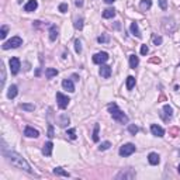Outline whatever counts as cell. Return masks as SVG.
Masks as SVG:
<instances>
[{
  "label": "cell",
  "instance_id": "cell-1",
  "mask_svg": "<svg viewBox=\"0 0 180 180\" xmlns=\"http://www.w3.org/2000/svg\"><path fill=\"white\" fill-rule=\"evenodd\" d=\"M2 154H3V156L7 159V161L10 162L13 166H16V168H19V169H21V170H24V172L30 173V175H34L33 169H31V166L28 165V162L23 158L21 155L17 154V152L11 151V149H7L4 141H2Z\"/></svg>",
  "mask_w": 180,
  "mask_h": 180
},
{
  "label": "cell",
  "instance_id": "cell-2",
  "mask_svg": "<svg viewBox=\"0 0 180 180\" xmlns=\"http://www.w3.org/2000/svg\"><path fill=\"white\" fill-rule=\"evenodd\" d=\"M107 108H108V111H110L111 117H113L114 121L120 122V124H127V122L129 121L128 120V115L124 113V111L118 107L117 103H108V106H107Z\"/></svg>",
  "mask_w": 180,
  "mask_h": 180
},
{
  "label": "cell",
  "instance_id": "cell-3",
  "mask_svg": "<svg viewBox=\"0 0 180 180\" xmlns=\"http://www.w3.org/2000/svg\"><path fill=\"white\" fill-rule=\"evenodd\" d=\"M135 151H136V148L134 143H124V145L120 148L118 154H120V156H122V158H127L129 155H132Z\"/></svg>",
  "mask_w": 180,
  "mask_h": 180
},
{
  "label": "cell",
  "instance_id": "cell-4",
  "mask_svg": "<svg viewBox=\"0 0 180 180\" xmlns=\"http://www.w3.org/2000/svg\"><path fill=\"white\" fill-rule=\"evenodd\" d=\"M56 103H58V107L61 108V110H65V108L69 106L70 99L68 97V96L63 94V93L58 92V93H56Z\"/></svg>",
  "mask_w": 180,
  "mask_h": 180
},
{
  "label": "cell",
  "instance_id": "cell-5",
  "mask_svg": "<svg viewBox=\"0 0 180 180\" xmlns=\"http://www.w3.org/2000/svg\"><path fill=\"white\" fill-rule=\"evenodd\" d=\"M20 45H23V40L20 37H13L11 40L6 41L3 44V49L7 51V49H11V48H19Z\"/></svg>",
  "mask_w": 180,
  "mask_h": 180
},
{
  "label": "cell",
  "instance_id": "cell-6",
  "mask_svg": "<svg viewBox=\"0 0 180 180\" xmlns=\"http://www.w3.org/2000/svg\"><path fill=\"white\" fill-rule=\"evenodd\" d=\"M108 61V54L107 52H97L93 55V62L97 63V65H103Z\"/></svg>",
  "mask_w": 180,
  "mask_h": 180
},
{
  "label": "cell",
  "instance_id": "cell-7",
  "mask_svg": "<svg viewBox=\"0 0 180 180\" xmlns=\"http://www.w3.org/2000/svg\"><path fill=\"white\" fill-rule=\"evenodd\" d=\"M9 65H10V70L13 75H17L20 72V68H21V62H20L19 58H11L10 62H9Z\"/></svg>",
  "mask_w": 180,
  "mask_h": 180
},
{
  "label": "cell",
  "instance_id": "cell-8",
  "mask_svg": "<svg viewBox=\"0 0 180 180\" xmlns=\"http://www.w3.org/2000/svg\"><path fill=\"white\" fill-rule=\"evenodd\" d=\"M24 135H26L27 138H38V136H40V131L28 125V127L24 128Z\"/></svg>",
  "mask_w": 180,
  "mask_h": 180
},
{
  "label": "cell",
  "instance_id": "cell-9",
  "mask_svg": "<svg viewBox=\"0 0 180 180\" xmlns=\"http://www.w3.org/2000/svg\"><path fill=\"white\" fill-rule=\"evenodd\" d=\"M135 177V172L132 169H125L117 175V179H134Z\"/></svg>",
  "mask_w": 180,
  "mask_h": 180
},
{
  "label": "cell",
  "instance_id": "cell-10",
  "mask_svg": "<svg viewBox=\"0 0 180 180\" xmlns=\"http://www.w3.org/2000/svg\"><path fill=\"white\" fill-rule=\"evenodd\" d=\"M100 70H99V73L101 77H104V79H108V77L111 76V66H108V65H100Z\"/></svg>",
  "mask_w": 180,
  "mask_h": 180
},
{
  "label": "cell",
  "instance_id": "cell-11",
  "mask_svg": "<svg viewBox=\"0 0 180 180\" xmlns=\"http://www.w3.org/2000/svg\"><path fill=\"white\" fill-rule=\"evenodd\" d=\"M151 132L154 134L155 136H159V138H162V136L165 135V129L162 128V127H159V125H156V124H152L151 125Z\"/></svg>",
  "mask_w": 180,
  "mask_h": 180
},
{
  "label": "cell",
  "instance_id": "cell-12",
  "mask_svg": "<svg viewBox=\"0 0 180 180\" xmlns=\"http://www.w3.org/2000/svg\"><path fill=\"white\" fill-rule=\"evenodd\" d=\"M62 87L65 89V90H68V92L73 93L75 92L73 80H72V79H63V80H62Z\"/></svg>",
  "mask_w": 180,
  "mask_h": 180
},
{
  "label": "cell",
  "instance_id": "cell-13",
  "mask_svg": "<svg viewBox=\"0 0 180 180\" xmlns=\"http://www.w3.org/2000/svg\"><path fill=\"white\" fill-rule=\"evenodd\" d=\"M52 149H54V143L51 141H48V142L44 143V148H42V154L45 156H51L52 155Z\"/></svg>",
  "mask_w": 180,
  "mask_h": 180
},
{
  "label": "cell",
  "instance_id": "cell-14",
  "mask_svg": "<svg viewBox=\"0 0 180 180\" xmlns=\"http://www.w3.org/2000/svg\"><path fill=\"white\" fill-rule=\"evenodd\" d=\"M37 7H38V2H37V0H28V3L24 6V10H26L27 13H30V11H34Z\"/></svg>",
  "mask_w": 180,
  "mask_h": 180
},
{
  "label": "cell",
  "instance_id": "cell-15",
  "mask_svg": "<svg viewBox=\"0 0 180 180\" xmlns=\"http://www.w3.org/2000/svg\"><path fill=\"white\" fill-rule=\"evenodd\" d=\"M148 162L151 163V165H158L159 162H161V158H159L158 154H155V152H151V154L148 155Z\"/></svg>",
  "mask_w": 180,
  "mask_h": 180
},
{
  "label": "cell",
  "instance_id": "cell-16",
  "mask_svg": "<svg viewBox=\"0 0 180 180\" xmlns=\"http://www.w3.org/2000/svg\"><path fill=\"white\" fill-rule=\"evenodd\" d=\"M129 30H131V34H132V35H135L136 38L142 37L141 30H139V27H138V23H132V24H131V27H129Z\"/></svg>",
  "mask_w": 180,
  "mask_h": 180
},
{
  "label": "cell",
  "instance_id": "cell-17",
  "mask_svg": "<svg viewBox=\"0 0 180 180\" xmlns=\"http://www.w3.org/2000/svg\"><path fill=\"white\" fill-rule=\"evenodd\" d=\"M58 34H59L58 27H56V26H51V27H49V40H51V41H56Z\"/></svg>",
  "mask_w": 180,
  "mask_h": 180
},
{
  "label": "cell",
  "instance_id": "cell-18",
  "mask_svg": "<svg viewBox=\"0 0 180 180\" xmlns=\"http://www.w3.org/2000/svg\"><path fill=\"white\" fill-rule=\"evenodd\" d=\"M17 93H19V89H17V86L16 85H11L10 87H9V90H7V97L9 99H14L16 96H17Z\"/></svg>",
  "mask_w": 180,
  "mask_h": 180
},
{
  "label": "cell",
  "instance_id": "cell-19",
  "mask_svg": "<svg viewBox=\"0 0 180 180\" xmlns=\"http://www.w3.org/2000/svg\"><path fill=\"white\" fill-rule=\"evenodd\" d=\"M69 117H68L66 114H62L61 117H59V120H58V124H59V127H62V128H65L68 124H69Z\"/></svg>",
  "mask_w": 180,
  "mask_h": 180
},
{
  "label": "cell",
  "instance_id": "cell-20",
  "mask_svg": "<svg viewBox=\"0 0 180 180\" xmlns=\"http://www.w3.org/2000/svg\"><path fill=\"white\" fill-rule=\"evenodd\" d=\"M138 65H139V59H138V56L134 55V54L132 55H129V68H131V69H135Z\"/></svg>",
  "mask_w": 180,
  "mask_h": 180
},
{
  "label": "cell",
  "instance_id": "cell-21",
  "mask_svg": "<svg viewBox=\"0 0 180 180\" xmlns=\"http://www.w3.org/2000/svg\"><path fill=\"white\" fill-rule=\"evenodd\" d=\"M163 113H165V120H169V118H172V115H173L172 106H169V104H165V106H163Z\"/></svg>",
  "mask_w": 180,
  "mask_h": 180
},
{
  "label": "cell",
  "instance_id": "cell-22",
  "mask_svg": "<svg viewBox=\"0 0 180 180\" xmlns=\"http://www.w3.org/2000/svg\"><path fill=\"white\" fill-rule=\"evenodd\" d=\"M152 7V0H141L139 3V9L142 11H146Z\"/></svg>",
  "mask_w": 180,
  "mask_h": 180
},
{
  "label": "cell",
  "instance_id": "cell-23",
  "mask_svg": "<svg viewBox=\"0 0 180 180\" xmlns=\"http://www.w3.org/2000/svg\"><path fill=\"white\" fill-rule=\"evenodd\" d=\"M114 16H115V10H114V9H106V10L103 11L104 19H113Z\"/></svg>",
  "mask_w": 180,
  "mask_h": 180
},
{
  "label": "cell",
  "instance_id": "cell-24",
  "mask_svg": "<svg viewBox=\"0 0 180 180\" xmlns=\"http://www.w3.org/2000/svg\"><path fill=\"white\" fill-rule=\"evenodd\" d=\"M54 173H55L56 176H63V177H69L70 176L69 173H68L66 170H63L62 168H55V169H54Z\"/></svg>",
  "mask_w": 180,
  "mask_h": 180
},
{
  "label": "cell",
  "instance_id": "cell-25",
  "mask_svg": "<svg viewBox=\"0 0 180 180\" xmlns=\"http://www.w3.org/2000/svg\"><path fill=\"white\" fill-rule=\"evenodd\" d=\"M45 75H47L48 79H52L54 76H56V75H58V70L54 69V68H48V69L45 70Z\"/></svg>",
  "mask_w": 180,
  "mask_h": 180
},
{
  "label": "cell",
  "instance_id": "cell-26",
  "mask_svg": "<svg viewBox=\"0 0 180 180\" xmlns=\"http://www.w3.org/2000/svg\"><path fill=\"white\" fill-rule=\"evenodd\" d=\"M134 86H135V77L128 76L127 77V89H128V90H132Z\"/></svg>",
  "mask_w": 180,
  "mask_h": 180
},
{
  "label": "cell",
  "instance_id": "cell-27",
  "mask_svg": "<svg viewBox=\"0 0 180 180\" xmlns=\"http://www.w3.org/2000/svg\"><path fill=\"white\" fill-rule=\"evenodd\" d=\"M99 129H100V125L94 124V129H93V141L94 142H99Z\"/></svg>",
  "mask_w": 180,
  "mask_h": 180
},
{
  "label": "cell",
  "instance_id": "cell-28",
  "mask_svg": "<svg viewBox=\"0 0 180 180\" xmlns=\"http://www.w3.org/2000/svg\"><path fill=\"white\" fill-rule=\"evenodd\" d=\"M66 136L69 138V139L75 141V139H76V129H75V128L68 129V131H66Z\"/></svg>",
  "mask_w": 180,
  "mask_h": 180
},
{
  "label": "cell",
  "instance_id": "cell-29",
  "mask_svg": "<svg viewBox=\"0 0 180 180\" xmlns=\"http://www.w3.org/2000/svg\"><path fill=\"white\" fill-rule=\"evenodd\" d=\"M20 107H21L23 110H26V111H34L35 110V106H34V104H28V103L20 104Z\"/></svg>",
  "mask_w": 180,
  "mask_h": 180
},
{
  "label": "cell",
  "instance_id": "cell-30",
  "mask_svg": "<svg viewBox=\"0 0 180 180\" xmlns=\"http://www.w3.org/2000/svg\"><path fill=\"white\" fill-rule=\"evenodd\" d=\"M110 146H111V143L108 142V141H104V142H101L99 145V151H107Z\"/></svg>",
  "mask_w": 180,
  "mask_h": 180
},
{
  "label": "cell",
  "instance_id": "cell-31",
  "mask_svg": "<svg viewBox=\"0 0 180 180\" xmlns=\"http://www.w3.org/2000/svg\"><path fill=\"white\" fill-rule=\"evenodd\" d=\"M7 33H9V27L7 26H3L2 28H0V38H2V40H4V38H6V35H7Z\"/></svg>",
  "mask_w": 180,
  "mask_h": 180
},
{
  "label": "cell",
  "instance_id": "cell-32",
  "mask_svg": "<svg viewBox=\"0 0 180 180\" xmlns=\"http://www.w3.org/2000/svg\"><path fill=\"white\" fill-rule=\"evenodd\" d=\"M0 70H2V87H4V82H6V72H4V63L2 62L0 65Z\"/></svg>",
  "mask_w": 180,
  "mask_h": 180
},
{
  "label": "cell",
  "instance_id": "cell-33",
  "mask_svg": "<svg viewBox=\"0 0 180 180\" xmlns=\"http://www.w3.org/2000/svg\"><path fill=\"white\" fill-rule=\"evenodd\" d=\"M75 28H76V30H82V28H83V19H82V17L76 19V21H75Z\"/></svg>",
  "mask_w": 180,
  "mask_h": 180
},
{
  "label": "cell",
  "instance_id": "cell-34",
  "mask_svg": "<svg viewBox=\"0 0 180 180\" xmlns=\"http://www.w3.org/2000/svg\"><path fill=\"white\" fill-rule=\"evenodd\" d=\"M128 131H129V134H131V135H135V134L138 132V131H139V128H138L136 125L131 124V125H129V127H128Z\"/></svg>",
  "mask_w": 180,
  "mask_h": 180
},
{
  "label": "cell",
  "instance_id": "cell-35",
  "mask_svg": "<svg viewBox=\"0 0 180 180\" xmlns=\"http://www.w3.org/2000/svg\"><path fill=\"white\" fill-rule=\"evenodd\" d=\"M75 51H76V54H80V52H82V42H80V40L75 41Z\"/></svg>",
  "mask_w": 180,
  "mask_h": 180
},
{
  "label": "cell",
  "instance_id": "cell-36",
  "mask_svg": "<svg viewBox=\"0 0 180 180\" xmlns=\"http://www.w3.org/2000/svg\"><path fill=\"white\" fill-rule=\"evenodd\" d=\"M108 35H100L99 38H97V42H100V44H106V42H108Z\"/></svg>",
  "mask_w": 180,
  "mask_h": 180
},
{
  "label": "cell",
  "instance_id": "cell-37",
  "mask_svg": "<svg viewBox=\"0 0 180 180\" xmlns=\"http://www.w3.org/2000/svg\"><path fill=\"white\" fill-rule=\"evenodd\" d=\"M152 41H154L155 45H161L163 40H162V37H158V35H155V34H154V35H152Z\"/></svg>",
  "mask_w": 180,
  "mask_h": 180
},
{
  "label": "cell",
  "instance_id": "cell-38",
  "mask_svg": "<svg viewBox=\"0 0 180 180\" xmlns=\"http://www.w3.org/2000/svg\"><path fill=\"white\" fill-rule=\"evenodd\" d=\"M59 11H61V13H66V11H68V4L66 3H61V4H59Z\"/></svg>",
  "mask_w": 180,
  "mask_h": 180
},
{
  "label": "cell",
  "instance_id": "cell-39",
  "mask_svg": "<svg viewBox=\"0 0 180 180\" xmlns=\"http://www.w3.org/2000/svg\"><path fill=\"white\" fill-rule=\"evenodd\" d=\"M148 52H149L148 45H141V55H146Z\"/></svg>",
  "mask_w": 180,
  "mask_h": 180
},
{
  "label": "cell",
  "instance_id": "cell-40",
  "mask_svg": "<svg viewBox=\"0 0 180 180\" xmlns=\"http://www.w3.org/2000/svg\"><path fill=\"white\" fill-rule=\"evenodd\" d=\"M159 6H161L162 10H166L168 9V0H159Z\"/></svg>",
  "mask_w": 180,
  "mask_h": 180
},
{
  "label": "cell",
  "instance_id": "cell-41",
  "mask_svg": "<svg viewBox=\"0 0 180 180\" xmlns=\"http://www.w3.org/2000/svg\"><path fill=\"white\" fill-rule=\"evenodd\" d=\"M48 136H49V138H54V127H52L51 124L48 125Z\"/></svg>",
  "mask_w": 180,
  "mask_h": 180
},
{
  "label": "cell",
  "instance_id": "cell-42",
  "mask_svg": "<svg viewBox=\"0 0 180 180\" xmlns=\"http://www.w3.org/2000/svg\"><path fill=\"white\" fill-rule=\"evenodd\" d=\"M75 4H76V7H82V6H83V0H76Z\"/></svg>",
  "mask_w": 180,
  "mask_h": 180
},
{
  "label": "cell",
  "instance_id": "cell-43",
  "mask_svg": "<svg viewBox=\"0 0 180 180\" xmlns=\"http://www.w3.org/2000/svg\"><path fill=\"white\" fill-rule=\"evenodd\" d=\"M72 80H79V76H77L76 73H75V75H72Z\"/></svg>",
  "mask_w": 180,
  "mask_h": 180
},
{
  "label": "cell",
  "instance_id": "cell-44",
  "mask_svg": "<svg viewBox=\"0 0 180 180\" xmlns=\"http://www.w3.org/2000/svg\"><path fill=\"white\" fill-rule=\"evenodd\" d=\"M104 2H106L107 4H113L114 2H115V0H104Z\"/></svg>",
  "mask_w": 180,
  "mask_h": 180
},
{
  "label": "cell",
  "instance_id": "cell-45",
  "mask_svg": "<svg viewBox=\"0 0 180 180\" xmlns=\"http://www.w3.org/2000/svg\"><path fill=\"white\" fill-rule=\"evenodd\" d=\"M177 172H179V173H180V165H179V168H177Z\"/></svg>",
  "mask_w": 180,
  "mask_h": 180
}]
</instances>
